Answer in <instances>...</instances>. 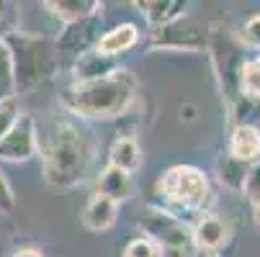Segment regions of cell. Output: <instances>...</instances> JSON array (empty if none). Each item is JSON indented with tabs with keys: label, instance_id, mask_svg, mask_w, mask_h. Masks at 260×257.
<instances>
[{
	"label": "cell",
	"instance_id": "16",
	"mask_svg": "<svg viewBox=\"0 0 260 257\" xmlns=\"http://www.w3.org/2000/svg\"><path fill=\"white\" fill-rule=\"evenodd\" d=\"M144 162V155H142V146L137 141V136H129V134H119L108 146V165L111 167H119L124 172H137Z\"/></svg>",
	"mask_w": 260,
	"mask_h": 257
},
{
	"label": "cell",
	"instance_id": "28",
	"mask_svg": "<svg viewBox=\"0 0 260 257\" xmlns=\"http://www.w3.org/2000/svg\"><path fill=\"white\" fill-rule=\"evenodd\" d=\"M199 249H188V247H175V249H160V257H196Z\"/></svg>",
	"mask_w": 260,
	"mask_h": 257
},
{
	"label": "cell",
	"instance_id": "30",
	"mask_svg": "<svg viewBox=\"0 0 260 257\" xmlns=\"http://www.w3.org/2000/svg\"><path fill=\"white\" fill-rule=\"evenodd\" d=\"M196 257H224V254H221V252H199Z\"/></svg>",
	"mask_w": 260,
	"mask_h": 257
},
{
	"label": "cell",
	"instance_id": "6",
	"mask_svg": "<svg viewBox=\"0 0 260 257\" xmlns=\"http://www.w3.org/2000/svg\"><path fill=\"white\" fill-rule=\"evenodd\" d=\"M209 44V23H201L191 16L173 21L160 28H150V52H185L204 54Z\"/></svg>",
	"mask_w": 260,
	"mask_h": 257
},
{
	"label": "cell",
	"instance_id": "13",
	"mask_svg": "<svg viewBox=\"0 0 260 257\" xmlns=\"http://www.w3.org/2000/svg\"><path fill=\"white\" fill-rule=\"evenodd\" d=\"M227 155L235 157L237 162L255 165L260 160V126H250V124L232 126L227 139Z\"/></svg>",
	"mask_w": 260,
	"mask_h": 257
},
{
	"label": "cell",
	"instance_id": "23",
	"mask_svg": "<svg viewBox=\"0 0 260 257\" xmlns=\"http://www.w3.org/2000/svg\"><path fill=\"white\" fill-rule=\"evenodd\" d=\"M21 114H23V111H21V105H18L16 98H13V100H6V103H0V139L8 134V129L16 124V119H18Z\"/></svg>",
	"mask_w": 260,
	"mask_h": 257
},
{
	"label": "cell",
	"instance_id": "1",
	"mask_svg": "<svg viewBox=\"0 0 260 257\" xmlns=\"http://www.w3.org/2000/svg\"><path fill=\"white\" fill-rule=\"evenodd\" d=\"M42 175L52 188L70 191L88 180L95 160V139L78 119H57L47 139H39Z\"/></svg>",
	"mask_w": 260,
	"mask_h": 257
},
{
	"label": "cell",
	"instance_id": "26",
	"mask_svg": "<svg viewBox=\"0 0 260 257\" xmlns=\"http://www.w3.org/2000/svg\"><path fill=\"white\" fill-rule=\"evenodd\" d=\"M178 119H180L183 124H193V121L199 119V108H196L193 103H180V108H178Z\"/></svg>",
	"mask_w": 260,
	"mask_h": 257
},
{
	"label": "cell",
	"instance_id": "2",
	"mask_svg": "<svg viewBox=\"0 0 260 257\" xmlns=\"http://www.w3.org/2000/svg\"><path fill=\"white\" fill-rule=\"evenodd\" d=\"M139 83L126 67L114 75L88 80V83H67L62 93V105L72 119L88 121H114L121 119L132 103L137 100Z\"/></svg>",
	"mask_w": 260,
	"mask_h": 257
},
{
	"label": "cell",
	"instance_id": "7",
	"mask_svg": "<svg viewBox=\"0 0 260 257\" xmlns=\"http://www.w3.org/2000/svg\"><path fill=\"white\" fill-rule=\"evenodd\" d=\"M103 33V13H95L90 18H83L78 23H67L62 26V31L57 33L54 39V49H57V57H59V64L78 59L80 54L90 52L98 47V39Z\"/></svg>",
	"mask_w": 260,
	"mask_h": 257
},
{
	"label": "cell",
	"instance_id": "17",
	"mask_svg": "<svg viewBox=\"0 0 260 257\" xmlns=\"http://www.w3.org/2000/svg\"><path fill=\"white\" fill-rule=\"evenodd\" d=\"M44 11H49V16H54L62 26H67L101 13L103 3H98V0H47Z\"/></svg>",
	"mask_w": 260,
	"mask_h": 257
},
{
	"label": "cell",
	"instance_id": "22",
	"mask_svg": "<svg viewBox=\"0 0 260 257\" xmlns=\"http://www.w3.org/2000/svg\"><path fill=\"white\" fill-rule=\"evenodd\" d=\"M121 257H160V247L150 237L139 234V237H134V239L126 242Z\"/></svg>",
	"mask_w": 260,
	"mask_h": 257
},
{
	"label": "cell",
	"instance_id": "21",
	"mask_svg": "<svg viewBox=\"0 0 260 257\" xmlns=\"http://www.w3.org/2000/svg\"><path fill=\"white\" fill-rule=\"evenodd\" d=\"M237 42L242 44V49H255L260 52V13L250 16L242 28L237 31Z\"/></svg>",
	"mask_w": 260,
	"mask_h": 257
},
{
	"label": "cell",
	"instance_id": "9",
	"mask_svg": "<svg viewBox=\"0 0 260 257\" xmlns=\"http://www.w3.org/2000/svg\"><path fill=\"white\" fill-rule=\"evenodd\" d=\"M193 244L199 252H221L232 242V227L224 216L219 213H199L196 222H191Z\"/></svg>",
	"mask_w": 260,
	"mask_h": 257
},
{
	"label": "cell",
	"instance_id": "20",
	"mask_svg": "<svg viewBox=\"0 0 260 257\" xmlns=\"http://www.w3.org/2000/svg\"><path fill=\"white\" fill-rule=\"evenodd\" d=\"M18 93H16V72H13V57H11V49L8 44L3 42L0 36V103L6 100H13Z\"/></svg>",
	"mask_w": 260,
	"mask_h": 257
},
{
	"label": "cell",
	"instance_id": "5",
	"mask_svg": "<svg viewBox=\"0 0 260 257\" xmlns=\"http://www.w3.org/2000/svg\"><path fill=\"white\" fill-rule=\"evenodd\" d=\"M206 54L211 59L214 80L224 105H232L240 98V69L245 64V49L237 42V33L221 21L209 23V44Z\"/></svg>",
	"mask_w": 260,
	"mask_h": 257
},
{
	"label": "cell",
	"instance_id": "18",
	"mask_svg": "<svg viewBox=\"0 0 260 257\" xmlns=\"http://www.w3.org/2000/svg\"><path fill=\"white\" fill-rule=\"evenodd\" d=\"M250 165L237 162L230 155H221L216 160V180L221 182V188H227L230 193H242L245 188V177H247Z\"/></svg>",
	"mask_w": 260,
	"mask_h": 257
},
{
	"label": "cell",
	"instance_id": "4",
	"mask_svg": "<svg viewBox=\"0 0 260 257\" xmlns=\"http://www.w3.org/2000/svg\"><path fill=\"white\" fill-rule=\"evenodd\" d=\"M157 198L162 211L183 218L180 213H204L211 201L209 177L196 165H173L157 177ZM185 222V218H183Z\"/></svg>",
	"mask_w": 260,
	"mask_h": 257
},
{
	"label": "cell",
	"instance_id": "27",
	"mask_svg": "<svg viewBox=\"0 0 260 257\" xmlns=\"http://www.w3.org/2000/svg\"><path fill=\"white\" fill-rule=\"evenodd\" d=\"M8 257H47L39 247H34V244H26V247H18V249H13Z\"/></svg>",
	"mask_w": 260,
	"mask_h": 257
},
{
	"label": "cell",
	"instance_id": "10",
	"mask_svg": "<svg viewBox=\"0 0 260 257\" xmlns=\"http://www.w3.org/2000/svg\"><path fill=\"white\" fill-rule=\"evenodd\" d=\"M67 69H70V83H88V80H101L114 75L116 69H121V64L114 57H106L98 49H90L78 59H72Z\"/></svg>",
	"mask_w": 260,
	"mask_h": 257
},
{
	"label": "cell",
	"instance_id": "14",
	"mask_svg": "<svg viewBox=\"0 0 260 257\" xmlns=\"http://www.w3.org/2000/svg\"><path fill=\"white\" fill-rule=\"evenodd\" d=\"M95 193H101V196H106V198H111L114 203L121 206L134 196V175L106 165L95 177Z\"/></svg>",
	"mask_w": 260,
	"mask_h": 257
},
{
	"label": "cell",
	"instance_id": "31",
	"mask_svg": "<svg viewBox=\"0 0 260 257\" xmlns=\"http://www.w3.org/2000/svg\"><path fill=\"white\" fill-rule=\"evenodd\" d=\"M0 21H3V13H0Z\"/></svg>",
	"mask_w": 260,
	"mask_h": 257
},
{
	"label": "cell",
	"instance_id": "29",
	"mask_svg": "<svg viewBox=\"0 0 260 257\" xmlns=\"http://www.w3.org/2000/svg\"><path fill=\"white\" fill-rule=\"evenodd\" d=\"M252 216H255V224L260 229V203H252Z\"/></svg>",
	"mask_w": 260,
	"mask_h": 257
},
{
	"label": "cell",
	"instance_id": "19",
	"mask_svg": "<svg viewBox=\"0 0 260 257\" xmlns=\"http://www.w3.org/2000/svg\"><path fill=\"white\" fill-rule=\"evenodd\" d=\"M240 98L260 105V54L247 57L240 69Z\"/></svg>",
	"mask_w": 260,
	"mask_h": 257
},
{
	"label": "cell",
	"instance_id": "25",
	"mask_svg": "<svg viewBox=\"0 0 260 257\" xmlns=\"http://www.w3.org/2000/svg\"><path fill=\"white\" fill-rule=\"evenodd\" d=\"M13 208H16V193L11 188L6 172L0 170V213H11Z\"/></svg>",
	"mask_w": 260,
	"mask_h": 257
},
{
	"label": "cell",
	"instance_id": "3",
	"mask_svg": "<svg viewBox=\"0 0 260 257\" xmlns=\"http://www.w3.org/2000/svg\"><path fill=\"white\" fill-rule=\"evenodd\" d=\"M3 42L13 57L16 72V93H31L36 85L47 83L59 72V57L54 49V39L44 33H26V31H8Z\"/></svg>",
	"mask_w": 260,
	"mask_h": 257
},
{
	"label": "cell",
	"instance_id": "24",
	"mask_svg": "<svg viewBox=\"0 0 260 257\" xmlns=\"http://www.w3.org/2000/svg\"><path fill=\"white\" fill-rule=\"evenodd\" d=\"M242 196H247L250 203H260V160L255 165H250V170H247Z\"/></svg>",
	"mask_w": 260,
	"mask_h": 257
},
{
	"label": "cell",
	"instance_id": "12",
	"mask_svg": "<svg viewBox=\"0 0 260 257\" xmlns=\"http://www.w3.org/2000/svg\"><path fill=\"white\" fill-rule=\"evenodd\" d=\"M134 8L142 13V18L147 21L150 28H160V26L185 18L191 3H183V0H137Z\"/></svg>",
	"mask_w": 260,
	"mask_h": 257
},
{
	"label": "cell",
	"instance_id": "8",
	"mask_svg": "<svg viewBox=\"0 0 260 257\" xmlns=\"http://www.w3.org/2000/svg\"><path fill=\"white\" fill-rule=\"evenodd\" d=\"M39 155V126L31 114H21L8 134L0 139V162L23 165Z\"/></svg>",
	"mask_w": 260,
	"mask_h": 257
},
{
	"label": "cell",
	"instance_id": "15",
	"mask_svg": "<svg viewBox=\"0 0 260 257\" xmlns=\"http://www.w3.org/2000/svg\"><path fill=\"white\" fill-rule=\"evenodd\" d=\"M139 39H142V31H139L137 23H119V26H114V28H108V31L101 33L95 49L101 54H106V57L119 59L121 54L132 52L139 44Z\"/></svg>",
	"mask_w": 260,
	"mask_h": 257
},
{
	"label": "cell",
	"instance_id": "11",
	"mask_svg": "<svg viewBox=\"0 0 260 257\" xmlns=\"http://www.w3.org/2000/svg\"><path fill=\"white\" fill-rule=\"evenodd\" d=\"M116 222H119V203H114L111 198H106L101 193H93L80 211V224L95 234L108 232Z\"/></svg>",
	"mask_w": 260,
	"mask_h": 257
}]
</instances>
